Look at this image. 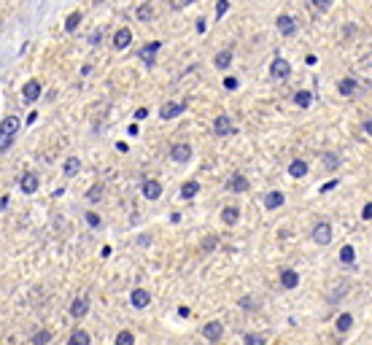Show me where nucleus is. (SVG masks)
<instances>
[{
  "mask_svg": "<svg viewBox=\"0 0 372 345\" xmlns=\"http://www.w3.org/2000/svg\"><path fill=\"white\" fill-rule=\"evenodd\" d=\"M17 132H19V119H17V116H6V119H3V138H0V151H3V154L11 148Z\"/></svg>",
  "mask_w": 372,
  "mask_h": 345,
  "instance_id": "f257e3e1",
  "label": "nucleus"
},
{
  "mask_svg": "<svg viewBox=\"0 0 372 345\" xmlns=\"http://www.w3.org/2000/svg\"><path fill=\"white\" fill-rule=\"evenodd\" d=\"M270 76L278 78V81L289 78V76H291V62H286L283 57H275V60L270 62Z\"/></svg>",
  "mask_w": 372,
  "mask_h": 345,
  "instance_id": "f03ea898",
  "label": "nucleus"
},
{
  "mask_svg": "<svg viewBox=\"0 0 372 345\" xmlns=\"http://www.w3.org/2000/svg\"><path fill=\"white\" fill-rule=\"evenodd\" d=\"M160 49H162V41H151V43H146L143 49H140V60H143L146 68L156 65V51H160Z\"/></svg>",
  "mask_w": 372,
  "mask_h": 345,
  "instance_id": "7ed1b4c3",
  "label": "nucleus"
},
{
  "mask_svg": "<svg viewBox=\"0 0 372 345\" xmlns=\"http://www.w3.org/2000/svg\"><path fill=\"white\" fill-rule=\"evenodd\" d=\"M313 240L318 243V246H327V243L332 240V224L329 221H318L313 226Z\"/></svg>",
  "mask_w": 372,
  "mask_h": 345,
  "instance_id": "20e7f679",
  "label": "nucleus"
},
{
  "mask_svg": "<svg viewBox=\"0 0 372 345\" xmlns=\"http://www.w3.org/2000/svg\"><path fill=\"white\" fill-rule=\"evenodd\" d=\"M275 27H278V33L286 35V38L297 33V22H294V17H289V14H281V17L275 19Z\"/></svg>",
  "mask_w": 372,
  "mask_h": 345,
  "instance_id": "39448f33",
  "label": "nucleus"
},
{
  "mask_svg": "<svg viewBox=\"0 0 372 345\" xmlns=\"http://www.w3.org/2000/svg\"><path fill=\"white\" fill-rule=\"evenodd\" d=\"M213 132H216L219 138H224V135H232V119H229L227 113H221V116H216V122H213Z\"/></svg>",
  "mask_w": 372,
  "mask_h": 345,
  "instance_id": "423d86ee",
  "label": "nucleus"
},
{
  "mask_svg": "<svg viewBox=\"0 0 372 345\" xmlns=\"http://www.w3.org/2000/svg\"><path fill=\"white\" fill-rule=\"evenodd\" d=\"M38 186H41V181H38L35 172H25V176L19 178V189L25 192V194H35Z\"/></svg>",
  "mask_w": 372,
  "mask_h": 345,
  "instance_id": "0eeeda50",
  "label": "nucleus"
},
{
  "mask_svg": "<svg viewBox=\"0 0 372 345\" xmlns=\"http://www.w3.org/2000/svg\"><path fill=\"white\" fill-rule=\"evenodd\" d=\"M140 192H143L146 200H160V197H162V184L154 181V178H146V181H143V189H140Z\"/></svg>",
  "mask_w": 372,
  "mask_h": 345,
  "instance_id": "6e6552de",
  "label": "nucleus"
},
{
  "mask_svg": "<svg viewBox=\"0 0 372 345\" xmlns=\"http://www.w3.org/2000/svg\"><path fill=\"white\" fill-rule=\"evenodd\" d=\"M130 302H132V308H138V310H143L151 305V294L146 292V289H135V292L130 294Z\"/></svg>",
  "mask_w": 372,
  "mask_h": 345,
  "instance_id": "1a4fd4ad",
  "label": "nucleus"
},
{
  "mask_svg": "<svg viewBox=\"0 0 372 345\" xmlns=\"http://www.w3.org/2000/svg\"><path fill=\"white\" fill-rule=\"evenodd\" d=\"M202 334H205V340L216 342L219 337L224 334V324H221V321H208V324L202 326Z\"/></svg>",
  "mask_w": 372,
  "mask_h": 345,
  "instance_id": "9d476101",
  "label": "nucleus"
},
{
  "mask_svg": "<svg viewBox=\"0 0 372 345\" xmlns=\"http://www.w3.org/2000/svg\"><path fill=\"white\" fill-rule=\"evenodd\" d=\"M170 156H173V162H189L192 159V146L189 143H176L170 148Z\"/></svg>",
  "mask_w": 372,
  "mask_h": 345,
  "instance_id": "9b49d317",
  "label": "nucleus"
},
{
  "mask_svg": "<svg viewBox=\"0 0 372 345\" xmlns=\"http://www.w3.org/2000/svg\"><path fill=\"white\" fill-rule=\"evenodd\" d=\"M184 113V103H165L160 108V116L165 122H170V119H178V116Z\"/></svg>",
  "mask_w": 372,
  "mask_h": 345,
  "instance_id": "f8f14e48",
  "label": "nucleus"
},
{
  "mask_svg": "<svg viewBox=\"0 0 372 345\" xmlns=\"http://www.w3.org/2000/svg\"><path fill=\"white\" fill-rule=\"evenodd\" d=\"M22 97H25V103H35L38 97H41V81H27L25 89H22Z\"/></svg>",
  "mask_w": 372,
  "mask_h": 345,
  "instance_id": "ddd939ff",
  "label": "nucleus"
},
{
  "mask_svg": "<svg viewBox=\"0 0 372 345\" xmlns=\"http://www.w3.org/2000/svg\"><path fill=\"white\" fill-rule=\"evenodd\" d=\"M130 43H132V30H130V27H119L116 35H114V46L122 51V49H127Z\"/></svg>",
  "mask_w": 372,
  "mask_h": 345,
  "instance_id": "4468645a",
  "label": "nucleus"
},
{
  "mask_svg": "<svg viewBox=\"0 0 372 345\" xmlns=\"http://www.w3.org/2000/svg\"><path fill=\"white\" fill-rule=\"evenodd\" d=\"M86 313H89V300L86 297H78V300L70 302V316L73 318H84Z\"/></svg>",
  "mask_w": 372,
  "mask_h": 345,
  "instance_id": "2eb2a0df",
  "label": "nucleus"
},
{
  "mask_svg": "<svg viewBox=\"0 0 372 345\" xmlns=\"http://www.w3.org/2000/svg\"><path fill=\"white\" fill-rule=\"evenodd\" d=\"M229 65H232V51L229 49H221L216 57H213V68H219V70H227Z\"/></svg>",
  "mask_w": 372,
  "mask_h": 345,
  "instance_id": "dca6fc26",
  "label": "nucleus"
},
{
  "mask_svg": "<svg viewBox=\"0 0 372 345\" xmlns=\"http://www.w3.org/2000/svg\"><path fill=\"white\" fill-rule=\"evenodd\" d=\"M229 189L237 192V194H240V192H248V178H245L243 172H235V176L229 178Z\"/></svg>",
  "mask_w": 372,
  "mask_h": 345,
  "instance_id": "f3484780",
  "label": "nucleus"
},
{
  "mask_svg": "<svg viewBox=\"0 0 372 345\" xmlns=\"http://www.w3.org/2000/svg\"><path fill=\"white\" fill-rule=\"evenodd\" d=\"M289 176H291V178H305V176H307V162H305V159H291Z\"/></svg>",
  "mask_w": 372,
  "mask_h": 345,
  "instance_id": "a211bd4d",
  "label": "nucleus"
},
{
  "mask_svg": "<svg viewBox=\"0 0 372 345\" xmlns=\"http://www.w3.org/2000/svg\"><path fill=\"white\" fill-rule=\"evenodd\" d=\"M283 202H286L283 192H270V194L264 197V208H267V210H275V208H281Z\"/></svg>",
  "mask_w": 372,
  "mask_h": 345,
  "instance_id": "6ab92c4d",
  "label": "nucleus"
},
{
  "mask_svg": "<svg viewBox=\"0 0 372 345\" xmlns=\"http://www.w3.org/2000/svg\"><path fill=\"white\" fill-rule=\"evenodd\" d=\"M281 283H283V289H297V286H299L297 270H283V272H281Z\"/></svg>",
  "mask_w": 372,
  "mask_h": 345,
  "instance_id": "aec40b11",
  "label": "nucleus"
},
{
  "mask_svg": "<svg viewBox=\"0 0 372 345\" xmlns=\"http://www.w3.org/2000/svg\"><path fill=\"white\" fill-rule=\"evenodd\" d=\"M237 218H240V210H237L235 205H227V208H221V221L224 224H237Z\"/></svg>",
  "mask_w": 372,
  "mask_h": 345,
  "instance_id": "412c9836",
  "label": "nucleus"
},
{
  "mask_svg": "<svg viewBox=\"0 0 372 345\" xmlns=\"http://www.w3.org/2000/svg\"><path fill=\"white\" fill-rule=\"evenodd\" d=\"M89 342H92V337H89V332H84V329H76V332L68 337V345H89Z\"/></svg>",
  "mask_w": 372,
  "mask_h": 345,
  "instance_id": "4be33fe9",
  "label": "nucleus"
},
{
  "mask_svg": "<svg viewBox=\"0 0 372 345\" xmlns=\"http://www.w3.org/2000/svg\"><path fill=\"white\" fill-rule=\"evenodd\" d=\"M356 86H359V84H356V78H343V81L337 84V92L343 97H351L353 92H356Z\"/></svg>",
  "mask_w": 372,
  "mask_h": 345,
  "instance_id": "5701e85b",
  "label": "nucleus"
},
{
  "mask_svg": "<svg viewBox=\"0 0 372 345\" xmlns=\"http://www.w3.org/2000/svg\"><path fill=\"white\" fill-rule=\"evenodd\" d=\"M200 194V181H186L184 186H181V197L184 200H192Z\"/></svg>",
  "mask_w": 372,
  "mask_h": 345,
  "instance_id": "b1692460",
  "label": "nucleus"
},
{
  "mask_svg": "<svg viewBox=\"0 0 372 345\" xmlns=\"http://www.w3.org/2000/svg\"><path fill=\"white\" fill-rule=\"evenodd\" d=\"M78 170H81V159H78V156H68V159H65V167H62V172H65L68 178H73Z\"/></svg>",
  "mask_w": 372,
  "mask_h": 345,
  "instance_id": "393cba45",
  "label": "nucleus"
},
{
  "mask_svg": "<svg viewBox=\"0 0 372 345\" xmlns=\"http://www.w3.org/2000/svg\"><path fill=\"white\" fill-rule=\"evenodd\" d=\"M310 103H313V95H310L307 89L294 92V105H297V108H310Z\"/></svg>",
  "mask_w": 372,
  "mask_h": 345,
  "instance_id": "a878e982",
  "label": "nucleus"
},
{
  "mask_svg": "<svg viewBox=\"0 0 372 345\" xmlns=\"http://www.w3.org/2000/svg\"><path fill=\"white\" fill-rule=\"evenodd\" d=\"M335 326H337V332H348V329L353 326V316H351V313H340L337 321H335Z\"/></svg>",
  "mask_w": 372,
  "mask_h": 345,
  "instance_id": "bb28decb",
  "label": "nucleus"
},
{
  "mask_svg": "<svg viewBox=\"0 0 372 345\" xmlns=\"http://www.w3.org/2000/svg\"><path fill=\"white\" fill-rule=\"evenodd\" d=\"M340 262H343V264H353L356 262V248L353 246H343V248H340Z\"/></svg>",
  "mask_w": 372,
  "mask_h": 345,
  "instance_id": "cd10ccee",
  "label": "nucleus"
},
{
  "mask_svg": "<svg viewBox=\"0 0 372 345\" xmlns=\"http://www.w3.org/2000/svg\"><path fill=\"white\" fill-rule=\"evenodd\" d=\"M135 17L140 19V22H151L154 19V9H151V3H143L140 9L135 11Z\"/></svg>",
  "mask_w": 372,
  "mask_h": 345,
  "instance_id": "c85d7f7f",
  "label": "nucleus"
},
{
  "mask_svg": "<svg viewBox=\"0 0 372 345\" xmlns=\"http://www.w3.org/2000/svg\"><path fill=\"white\" fill-rule=\"evenodd\" d=\"M51 342V332L49 329H38V332L33 334V345H49Z\"/></svg>",
  "mask_w": 372,
  "mask_h": 345,
  "instance_id": "c756f323",
  "label": "nucleus"
},
{
  "mask_svg": "<svg viewBox=\"0 0 372 345\" xmlns=\"http://www.w3.org/2000/svg\"><path fill=\"white\" fill-rule=\"evenodd\" d=\"M78 25H81V11H73V14L65 19V33H73Z\"/></svg>",
  "mask_w": 372,
  "mask_h": 345,
  "instance_id": "7c9ffc66",
  "label": "nucleus"
},
{
  "mask_svg": "<svg viewBox=\"0 0 372 345\" xmlns=\"http://www.w3.org/2000/svg\"><path fill=\"white\" fill-rule=\"evenodd\" d=\"M116 345H135V334L127 332V329H124V332H119L116 334Z\"/></svg>",
  "mask_w": 372,
  "mask_h": 345,
  "instance_id": "2f4dec72",
  "label": "nucleus"
},
{
  "mask_svg": "<svg viewBox=\"0 0 372 345\" xmlns=\"http://www.w3.org/2000/svg\"><path fill=\"white\" fill-rule=\"evenodd\" d=\"M321 159H324V164H327V170H337V164H340V156L332 154V151H327Z\"/></svg>",
  "mask_w": 372,
  "mask_h": 345,
  "instance_id": "473e14b6",
  "label": "nucleus"
},
{
  "mask_svg": "<svg viewBox=\"0 0 372 345\" xmlns=\"http://www.w3.org/2000/svg\"><path fill=\"white\" fill-rule=\"evenodd\" d=\"M100 197H102V186H100V184L89 186V192H86V200H89V202H97Z\"/></svg>",
  "mask_w": 372,
  "mask_h": 345,
  "instance_id": "72a5a7b5",
  "label": "nucleus"
},
{
  "mask_svg": "<svg viewBox=\"0 0 372 345\" xmlns=\"http://www.w3.org/2000/svg\"><path fill=\"white\" fill-rule=\"evenodd\" d=\"M243 345H264V337H262V334H251V332H248V334L243 337Z\"/></svg>",
  "mask_w": 372,
  "mask_h": 345,
  "instance_id": "f704fd0d",
  "label": "nucleus"
},
{
  "mask_svg": "<svg viewBox=\"0 0 372 345\" xmlns=\"http://www.w3.org/2000/svg\"><path fill=\"white\" fill-rule=\"evenodd\" d=\"M84 218H86V224H89V226H100V224H102V218H100L97 213H94V210H89V213H84Z\"/></svg>",
  "mask_w": 372,
  "mask_h": 345,
  "instance_id": "c9c22d12",
  "label": "nucleus"
},
{
  "mask_svg": "<svg viewBox=\"0 0 372 345\" xmlns=\"http://www.w3.org/2000/svg\"><path fill=\"white\" fill-rule=\"evenodd\" d=\"M221 86H224L227 92H235L237 86H240V81H237V78H232V76H227V78H224V84H221Z\"/></svg>",
  "mask_w": 372,
  "mask_h": 345,
  "instance_id": "e433bc0d",
  "label": "nucleus"
},
{
  "mask_svg": "<svg viewBox=\"0 0 372 345\" xmlns=\"http://www.w3.org/2000/svg\"><path fill=\"white\" fill-rule=\"evenodd\" d=\"M227 11H229V0H219V3H216V17L221 19Z\"/></svg>",
  "mask_w": 372,
  "mask_h": 345,
  "instance_id": "4c0bfd02",
  "label": "nucleus"
},
{
  "mask_svg": "<svg viewBox=\"0 0 372 345\" xmlns=\"http://www.w3.org/2000/svg\"><path fill=\"white\" fill-rule=\"evenodd\" d=\"M313 9L315 11H329L332 9V0H313Z\"/></svg>",
  "mask_w": 372,
  "mask_h": 345,
  "instance_id": "58836bf2",
  "label": "nucleus"
},
{
  "mask_svg": "<svg viewBox=\"0 0 372 345\" xmlns=\"http://www.w3.org/2000/svg\"><path fill=\"white\" fill-rule=\"evenodd\" d=\"M361 218H364V221H372V202H367V205H364Z\"/></svg>",
  "mask_w": 372,
  "mask_h": 345,
  "instance_id": "ea45409f",
  "label": "nucleus"
},
{
  "mask_svg": "<svg viewBox=\"0 0 372 345\" xmlns=\"http://www.w3.org/2000/svg\"><path fill=\"white\" fill-rule=\"evenodd\" d=\"M100 41H102V33H100V30H94V33L89 35V43L92 46H100Z\"/></svg>",
  "mask_w": 372,
  "mask_h": 345,
  "instance_id": "a19ab883",
  "label": "nucleus"
},
{
  "mask_svg": "<svg viewBox=\"0 0 372 345\" xmlns=\"http://www.w3.org/2000/svg\"><path fill=\"white\" fill-rule=\"evenodd\" d=\"M345 292H348V283H343V286H340V289H337L335 294H332V302H337V300H340V297H343Z\"/></svg>",
  "mask_w": 372,
  "mask_h": 345,
  "instance_id": "79ce46f5",
  "label": "nucleus"
},
{
  "mask_svg": "<svg viewBox=\"0 0 372 345\" xmlns=\"http://www.w3.org/2000/svg\"><path fill=\"white\" fill-rule=\"evenodd\" d=\"M335 186H337V178H335V181H327V184H324L318 192H321V194H324V192H332V189H335Z\"/></svg>",
  "mask_w": 372,
  "mask_h": 345,
  "instance_id": "37998d69",
  "label": "nucleus"
},
{
  "mask_svg": "<svg viewBox=\"0 0 372 345\" xmlns=\"http://www.w3.org/2000/svg\"><path fill=\"white\" fill-rule=\"evenodd\" d=\"M315 62H318V60H315V54H307V57H305V65H310V68H313Z\"/></svg>",
  "mask_w": 372,
  "mask_h": 345,
  "instance_id": "c03bdc74",
  "label": "nucleus"
},
{
  "mask_svg": "<svg viewBox=\"0 0 372 345\" xmlns=\"http://www.w3.org/2000/svg\"><path fill=\"white\" fill-rule=\"evenodd\" d=\"M146 116H148L146 108H138V111H135V119H146Z\"/></svg>",
  "mask_w": 372,
  "mask_h": 345,
  "instance_id": "a18cd8bd",
  "label": "nucleus"
},
{
  "mask_svg": "<svg viewBox=\"0 0 372 345\" xmlns=\"http://www.w3.org/2000/svg\"><path fill=\"white\" fill-rule=\"evenodd\" d=\"M205 27H208V25H205V19H197V33H205Z\"/></svg>",
  "mask_w": 372,
  "mask_h": 345,
  "instance_id": "49530a36",
  "label": "nucleus"
},
{
  "mask_svg": "<svg viewBox=\"0 0 372 345\" xmlns=\"http://www.w3.org/2000/svg\"><path fill=\"white\" fill-rule=\"evenodd\" d=\"M127 132H130V135H132V138H135V135H138V132H140V130H138V124H130V127H127Z\"/></svg>",
  "mask_w": 372,
  "mask_h": 345,
  "instance_id": "de8ad7c7",
  "label": "nucleus"
},
{
  "mask_svg": "<svg viewBox=\"0 0 372 345\" xmlns=\"http://www.w3.org/2000/svg\"><path fill=\"white\" fill-rule=\"evenodd\" d=\"M364 132H367V135H372V119L364 122Z\"/></svg>",
  "mask_w": 372,
  "mask_h": 345,
  "instance_id": "09e8293b",
  "label": "nucleus"
},
{
  "mask_svg": "<svg viewBox=\"0 0 372 345\" xmlns=\"http://www.w3.org/2000/svg\"><path fill=\"white\" fill-rule=\"evenodd\" d=\"M138 246H148V235H140V238H138Z\"/></svg>",
  "mask_w": 372,
  "mask_h": 345,
  "instance_id": "8fccbe9b",
  "label": "nucleus"
},
{
  "mask_svg": "<svg viewBox=\"0 0 372 345\" xmlns=\"http://www.w3.org/2000/svg\"><path fill=\"white\" fill-rule=\"evenodd\" d=\"M33 122H38V113H35V111H30V116H27V124H33Z\"/></svg>",
  "mask_w": 372,
  "mask_h": 345,
  "instance_id": "3c124183",
  "label": "nucleus"
},
{
  "mask_svg": "<svg viewBox=\"0 0 372 345\" xmlns=\"http://www.w3.org/2000/svg\"><path fill=\"white\" fill-rule=\"evenodd\" d=\"M181 3H184V6H192V3H194V0H181Z\"/></svg>",
  "mask_w": 372,
  "mask_h": 345,
  "instance_id": "603ef678",
  "label": "nucleus"
},
{
  "mask_svg": "<svg viewBox=\"0 0 372 345\" xmlns=\"http://www.w3.org/2000/svg\"><path fill=\"white\" fill-rule=\"evenodd\" d=\"M92 3H102V0H92Z\"/></svg>",
  "mask_w": 372,
  "mask_h": 345,
  "instance_id": "864d4df0",
  "label": "nucleus"
}]
</instances>
